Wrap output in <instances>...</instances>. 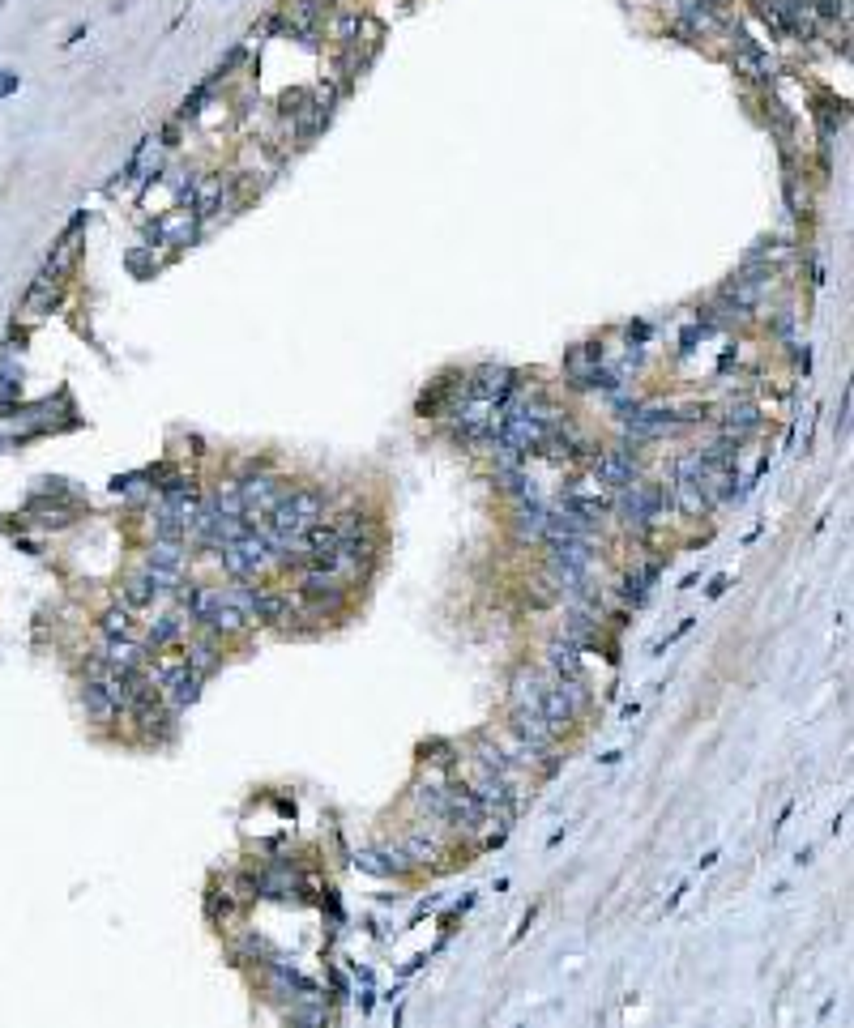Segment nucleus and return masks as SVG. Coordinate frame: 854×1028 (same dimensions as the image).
Masks as SVG:
<instances>
[{
  "label": "nucleus",
  "mask_w": 854,
  "mask_h": 1028,
  "mask_svg": "<svg viewBox=\"0 0 854 1028\" xmlns=\"http://www.w3.org/2000/svg\"><path fill=\"white\" fill-rule=\"evenodd\" d=\"M594 474H598V483H607L615 491H624L628 483H637V465H632L628 453H598Z\"/></svg>",
  "instance_id": "obj_9"
},
{
  "label": "nucleus",
  "mask_w": 854,
  "mask_h": 1028,
  "mask_svg": "<svg viewBox=\"0 0 854 1028\" xmlns=\"http://www.w3.org/2000/svg\"><path fill=\"white\" fill-rule=\"evenodd\" d=\"M692 623H697V619H684V623H679V628H675V632H671L667 640H658V645H654V653H667V649L675 645V640H679V636H684V632H692Z\"/></svg>",
  "instance_id": "obj_22"
},
{
  "label": "nucleus",
  "mask_w": 854,
  "mask_h": 1028,
  "mask_svg": "<svg viewBox=\"0 0 854 1028\" xmlns=\"http://www.w3.org/2000/svg\"><path fill=\"white\" fill-rule=\"evenodd\" d=\"M543 521H547V508H543V504H530V508H521V521H517L521 538H539V534H543Z\"/></svg>",
  "instance_id": "obj_20"
},
{
  "label": "nucleus",
  "mask_w": 854,
  "mask_h": 1028,
  "mask_svg": "<svg viewBox=\"0 0 854 1028\" xmlns=\"http://www.w3.org/2000/svg\"><path fill=\"white\" fill-rule=\"evenodd\" d=\"M658 576H662V564H658V559H650V564H637V568H628L624 585H620V598H624L628 606H641L645 598H650V589H654Z\"/></svg>",
  "instance_id": "obj_11"
},
{
  "label": "nucleus",
  "mask_w": 854,
  "mask_h": 1028,
  "mask_svg": "<svg viewBox=\"0 0 854 1028\" xmlns=\"http://www.w3.org/2000/svg\"><path fill=\"white\" fill-rule=\"evenodd\" d=\"M539 713L547 717V726H551V730H556V734H560V730L568 726V721H573V717H577V709H573V700H568V696L560 692V683H547V692H543V700H539Z\"/></svg>",
  "instance_id": "obj_12"
},
{
  "label": "nucleus",
  "mask_w": 854,
  "mask_h": 1028,
  "mask_svg": "<svg viewBox=\"0 0 854 1028\" xmlns=\"http://www.w3.org/2000/svg\"><path fill=\"white\" fill-rule=\"evenodd\" d=\"M103 636H107V640H124V636H133V610H129V606L107 610V615H103Z\"/></svg>",
  "instance_id": "obj_18"
},
{
  "label": "nucleus",
  "mask_w": 854,
  "mask_h": 1028,
  "mask_svg": "<svg viewBox=\"0 0 854 1028\" xmlns=\"http://www.w3.org/2000/svg\"><path fill=\"white\" fill-rule=\"evenodd\" d=\"M329 525H334V529H338V538H355V534H363V529H368V525H363V517H359V512H355V508H346V512H338V517H334V521H329Z\"/></svg>",
  "instance_id": "obj_21"
},
{
  "label": "nucleus",
  "mask_w": 854,
  "mask_h": 1028,
  "mask_svg": "<svg viewBox=\"0 0 854 1028\" xmlns=\"http://www.w3.org/2000/svg\"><path fill=\"white\" fill-rule=\"evenodd\" d=\"M184 662L193 666V670L201 674V679H205V674H210V670H218V666H223V653H218L214 636H210V640H193V645H188V657H184Z\"/></svg>",
  "instance_id": "obj_15"
},
{
  "label": "nucleus",
  "mask_w": 854,
  "mask_h": 1028,
  "mask_svg": "<svg viewBox=\"0 0 854 1028\" xmlns=\"http://www.w3.org/2000/svg\"><path fill=\"white\" fill-rule=\"evenodd\" d=\"M761 423L756 419V410L752 406H731L726 410V427H731V440H739V436H748V431Z\"/></svg>",
  "instance_id": "obj_19"
},
{
  "label": "nucleus",
  "mask_w": 854,
  "mask_h": 1028,
  "mask_svg": "<svg viewBox=\"0 0 854 1028\" xmlns=\"http://www.w3.org/2000/svg\"><path fill=\"white\" fill-rule=\"evenodd\" d=\"M299 598L312 602V606L325 615V606L334 610V606L346 598L342 576H338V572H329V568H308V572H304V581H299Z\"/></svg>",
  "instance_id": "obj_5"
},
{
  "label": "nucleus",
  "mask_w": 854,
  "mask_h": 1028,
  "mask_svg": "<svg viewBox=\"0 0 854 1028\" xmlns=\"http://www.w3.org/2000/svg\"><path fill=\"white\" fill-rule=\"evenodd\" d=\"M158 687H163V696H167L171 709L180 713V709H188V704H197V696H201V674L188 666V662H176V666L163 670Z\"/></svg>",
  "instance_id": "obj_6"
},
{
  "label": "nucleus",
  "mask_w": 854,
  "mask_h": 1028,
  "mask_svg": "<svg viewBox=\"0 0 854 1028\" xmlns=\"http://www.w3.org/2000/svg\"><path fill=\"white\" fill-rule=\"evenodd\" d=\"M184 538H154L150 555H146V568H158V572H180L184 568Z\"/></svg>",
  "instance_id": "obj_13"
},
{
  "label": "nucleus",
  "mask_w": 854,
  "mask_h": 1028,
  "mask_svg": "<svg viewBox=\"0 0 854 1028\" xmlns=\"http://www.w3.org/2000/svg\"><path fill=\"white\" fill-rule=\"evenodd\" d=\"M543 692H547V679H543V674L521 670V674H517V687H513V704H521V709H539Z\"/></svg>",
  "instance_id": "obj_14"
},
{
  "label": "nucleus",
  "mask_w": 854,
  "mask_h": 1028,
  "mask_svg": "<svg viewBox=\"0 0 854 1028\" xmlns=\"http://www.w3.org/2000/svg\"><path fill=\"white\" fill-rule=\"evenodd\" d=\"M547 666L556 670V679H585V657H581V645L577 640L560 636L556 645L547 649Z\"/></svg>",
  "instance_id": "obj_8"
},
{
  "label": "nucleus",
  "mask_w": 854,
  "mask_h": 1028,
  "mask_svg": "<svg viewBox=\"0 0 854 1028\" xmlns=\"http://www.w3.org/2000/svg\"><path fill=\"white\" fill-rule=\"evenodd\" d=\"M662 504H667V491L662 487H641V483H628L620 495V517L628 529H650L662 517Z\"/></svg>",
  "instance_id": "obj_2"
},
{
  "label": "nucleus",
  "mask_w": 854,
  "mask_h": 1028,
  "mask_svg": "<svg viewBox=\"0 0 854 1028\" xmlns=\"http://www.w3.org/2000/svg\"><path fill=\"white\" fill-rule=\"evenodd\" d=\"M180 632H184V615H180V610H171V615H163L158 623H150L146 649H163V645H171V640H180Z\"/></svg>",
  "instance_id": "obj_16"
},
{
  "label": "nucleus",
  "mask_w": 854,
  "mask_h": 1028,
  "mask_svg": "<svg viewBox=\"0 0 854 1028\" xmlns=\"http://www.w3.org/2000/svg\"><path fill=\"white\" fill-rule=\"evenodd\" d=\"M675 504L688 512V517H701L705 508H714L709 504V491H705V470H701V457H688V461H679V470H675Z\"/></svg>",
  "instance_id": "obj_3"
},
{
  "label": "nucleus",
  "mask_w": 854,
  "mask_h": 1028,
  "mask_svg": "<svg viewBox=\"0 0 854 1028\" xmlns=\"http://www.w3.org/2000/svg\"><path fill=\"white\" fill-rule=\"evenodd\" d=\"M509 734L517 743H526L530 751H539V756H551V747H556V730L547 726V717L539 709H521V704H513Z\"/></svg>",
  "instance_id": "obj_4"
},
{
  "label": "nucleus",
  "mask_w": 854,
  "mask_h": 1028,
  "mask_svg": "<svg viewBox=\"0 0 854 1028\" xmlns=\"http://www.w3.org/2000/svg\"><path fill=\"white\" fill-rule=\"evenodd\" d=\"M726 585H731V576H714V585H709V598H722Z\"/></svg>",
  "instance_id": "obj_23"
},
{
  "label": "nucleus",
  "mask_w": 854,
  "mask_h": 1028,
  "mask_svg": "<svg viewBox=\"0 0 854 1028\" xmlns=\"http://www.w3.org/2000/svg\"><path fill=\"white\" fill-rule=\"evenodd\" d=\"M218 551H223V568L231 576H252V572H261L265 564H270V538L252 534V529H248V534H240V538L223 542Z\"/></svg>",
  "instance_id": "obj_1"
},
{
  "label": "nucleus",
  "mask_w": 854,
  "mask_h": 1028,
  "mask_svg": "<svg viewBox=\"0 0 854 1028\" xmlns=\"http://www.w3.org/2000/svg\"><path fill=\"white\" fill-rule=\"evenodd\" d=\"M402 854H406V862L427 866V862L440 858V845H436V837H427V832H410V837L402 841Z\"/></svg>",
  "instance_id": "obj_17"
},
{
  "label": "nucleus",
  "mask_w": 854,
  "mask_h": 1028,
  "mask_svg": "<svg viewBox=\"0 0 854 1028\" xmlns=\"http://www.w3.org/2000/svg\"><path fill=\"white\" fill-rule=\"evenodd\" d=\"M551 564L590 572V564H594V538H551Z\"/></svg>",
  "instance_id": "obj_7"
},
{
  "label": "nucleus",
  "mask_w": 854,
  "mask_h": 1028,
  "mask_svg": "<svg viewBox=\"0 0 854 1028\" xmlns=\"http://www.w3.org/2000/svg\"><path fill=\"white\" fill-rule=\"evenodd\" d=\"M406 854L402 849H368V854H355V871L363 875H376V879H389V875H402L406 871Z\"/></svg>",
  "instance_id": "obj_10"
}]
</instances>
